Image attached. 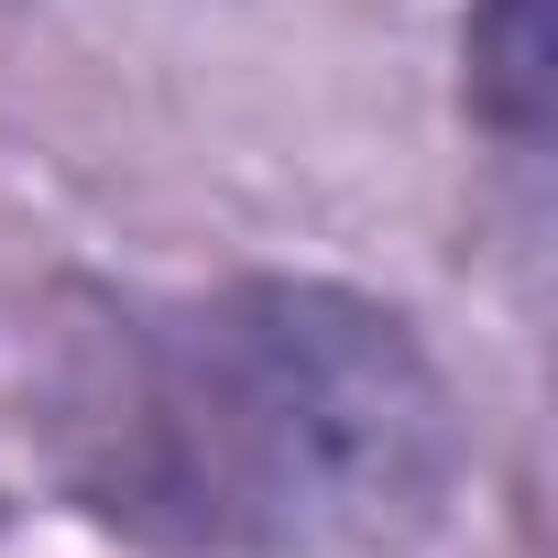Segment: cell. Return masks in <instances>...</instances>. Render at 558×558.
<instances>
[{"instance_id":"obj_1","label":"cell","mask_w":558,"mask_h":558,"mask_svg":"<svg viewBox=\"0 0 558 558\" xmlns=\"http://www.w3.org/2000/svg\"><path fill=\"white\" fill-rule=\"evenodd\" d=\"M45 449L154 558H395L471 460L427 340L318 274L99 296L56 340Z\"/></svg>"},{"instance_id":"obj_2","label":"cell","mask_w":558,"mask_h":558,"mask_svg":"<svg viewBox=\"0 0 558 558\" xmlns=\"http://www.w3.org/2000/svg\"><path fill=\"white\" fill-rule=\"evenodd\" d=\"M547 99H558V12L547 0H471V110L514 154H536Z\"/></svg>"}]
</instances>
